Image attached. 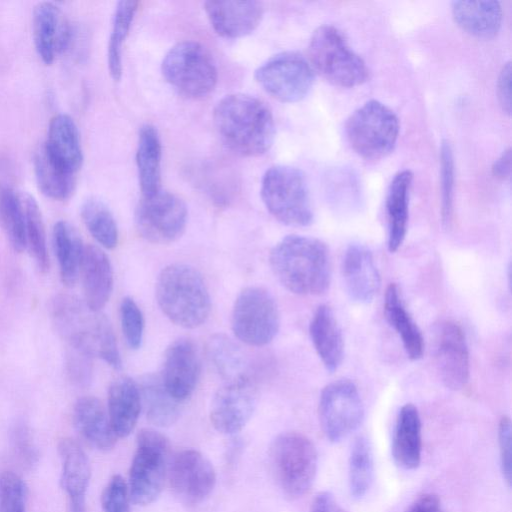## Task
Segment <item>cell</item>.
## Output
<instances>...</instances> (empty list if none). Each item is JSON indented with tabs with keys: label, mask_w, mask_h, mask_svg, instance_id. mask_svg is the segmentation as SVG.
I'll list each match as a JSON object with an SVG mask.
<instances>
[{
	"label": "cell",
	"mask_w": 512,
	"mask_h": 512,
	"mask_svg": "<svg viewBox=\"0 0 512 512\" xmlns=\"http://www.w3.org/2000/svg\"><path fill=\"white\" fill-rule=\"evenodd\" d=\"M213 123L223 144L238 155L259 156L272 146L275 135L273 114L254 96L244 93L226 95L214 108Z\"/></svg>",
	"instance_id": "1"
},
{
	"label": "cell",
	"mask_w": 512,
	"mask_h": 512,
	"mask_svg": "<svg viewBox=\"0 0 512 512\" xmlns=\"http://www.w3.org/2000/svg\"><path fill=\"white\" fill-rule=\"evenodd\" d=\"M269 262L279 282L294 294L320 295L329 288V250L317 238L288 235L272 248Z\"/></svg>",
	"instance_id": "2"
},
{
	"label": "cell",
	"mask_w": 512,
	"mask_h": 512,
	"mask_svg": "<svg viewBox=\"0 0 512 512\" xmlns=\"http://www.w3.org/2000/svg\"><path fill=\"white\" fill-rule=\"evenodd\" d=\"M157 303L165 316L183 328L202 325L211 310L207 285L197 269L184 263L163 268L156 281Z\"/></svg>",
	"instance_id": "3"
},
{
	"label": "cell",
	"mask_w": 512,
	"mask_h": 512,
	"mask_svg": "<svg viewBox=\"0 0 512 512\" xmlns=\"http://www.w3.org/2000/svg\"><path fill=\"white\" fill-rule=\"evenodd\" d=\"M273 476L282 492L297 499L312 486L318 464L317 450L304 434L287 431L279 434L269 448Z\"/></svg>",
	"instance_id": "4"
},
{
	"label": "cell",
	"mask_w": 512,
	"mask_h": 512,
	"mask_svg": "<svg viewBox=\"0 0 512 512\" xmlns=\"http://www.w3.org/2000/svg\"><path fill=\"white\" fill-rule=\"evenodd\" d=\"M308 61L314 72L339 87H355L369 78L364 60L331 25H321L313 32L308 44Z\"/></svg>",
	"instance_id": "5"
},
{
	"label": "cell",
	"mask_w": 512,
	"mask_h": 512,
	"mask_svg": "<svg viewBox=\"0 0 512 512\" xmlns=\"http://www.w3.org/2000/svg\"><path fill=\"white\" fill-rule=\"evenodd\" d=\"M261 199L267 211L279 222L305 227L313 220V211L305 175L295 167L274 165L261 181Z\"/></svg>",
	"instance_id": "6"
},
{
	"label": "cell",
	"mask_w": 512,
	"mask_h": 512,
	"mask_svg": "<svg viewBox=\"0 0 512 512\" xmlns=\"http://www.w3.org/2000/svg\"><path fill=\"white\" fill-rule=\"evenodd\" d=\"M399 130L394 111L374 99L358 107L345 126L350 146L365 160H379L390 154L397 143Z\"/></svg>",
	"instance_id": "7"
},
{
	"label": "cell",
	"mask_w": 512,
	"mask_h": 512,
	"mask_svg": "<svg viewBox=\"0 0 512 512\" xmlns=\"http://www.w3.org/2000/svg\"><path fill=\"white\" fill-rule=\"evenodd\" d=\"M168 438L154 429H142L136 438V451L129 471V494L140 506L149 505L160 495L170 463Z\"/></svg>",
	"instance_id": "8"
},
{
	"label": "cell",
	"mask_w": 512,
	"mask_h": 512,
	"mask_svg": "<svg viewBox=\"0 0 512 512\" xmlns=\"http://www.w3.org/2000/svg\"><path fill=\"white\" fill-rule=\"evenodd\" d=\"M161 72L167 83L189 98L205 97L218 79L211 54L195 41H182L171 47L163 58Z\"/></svg>",
	"instance_id": "9"
},
{
	"label": "cell",
	"mask_w": 512,
	"mask_h": 512,
	"mask_svg": "<svg viewBox=\"0 0 512 512\" xmlns=\"http://www.w3.org/2000/svg\"><path fill=\"white\" fill-rule=\"evenodd\" d=\"M280 314L272 294L260 286H248L235 299L231 328L242 343L262 347L277 335Z\"/></svg>",
	"instance_id": "10"
},
{
	"label": "cell",
	"mask_w": 512,
	"mask_h": 512,
	"mask_svg": "<svg viewBox=\"0 0 512 512\" xmlns=\"http://www.w3.org/2000/svg\"><path fill=\"white\" fill-rule=\"evenodd\" d=\"M254 76L259 86L271 97L280 102L294 103L309 93L315 73L303 55L285 51L262 63Z\"/></svg>",
	"instance_id": "11"
},
{
	"label": "cell",
	"mask_w": 512,
	"mask_h": 512,
	"mask_svg": "<svg viewBox=\"0 0 512 512\" xmlns=\"http://www.w3.org/2000/svg\"><path fill=\"white\" fill-rule=\"evenodd\" d=\"M188 210L176 194L159 190L142 196L135 209V226L142 238L157 244L176 241L185 231Z\"/></svg>",
	"instance_id": "12"
},
{
	"label": "cell",
	"mask_w": 512,
	"mask_h": 512,
	"mask_svg": "<svg viewBox=\"0 0 512 512\" xmlns=\"http://www.w3.org/2000/svg\"><path fill=\"white\" fill-rule=\"evenodd\" d=\"M318 417L325 437L337 443L362 423L364 405L357 386L348 379L326 385L319 398Z\"/></svg>",
	"instance_id": "13"
},
{
	"label": "cell",
	"mask_w": 512,
	"mask_h": 512,
	"mask_svg": "<svg viewBox=\"0 0 512 512\" xmlns=\"http://www.w3.org/2000/svg\"><path fill=\"white\" fill-rule=\"evenodd\" d=\"M434 360L440 380L451 390L463 389L470 377L465 333L455 321L440 322L434 333Z\"/></svg>",
	"instance_id": "14"
},
{
	"label": "cell",
	"mask_w": 512,
	"mask_h": 512,
	"mask_svg": "<svg viewBox=\"0 0 512 512\" xmlns=\"http://www.w3.org/2000/svg\"><path fill=\"white\" fill-rule=\"evenodd\" d=\"M168 476L174 494L188 504L202 502L210 495L216 483L213 465L194 449L182 450L173 456Z\"/></svg>",
	"instance_id": "15"
},
{
	"label": "cell",
	"mask_w": 512,
	"mask_h": 512,
	"mask_svg": "<svg viewBox=\"0 0 512 512\" xmlns=\"http://www.w3.org/2000/svg\"><path fill=\"white\" fill-rule=\"evenodd\" d=\"M256 405L257 392L252 382H226L211 401V423L222 434L238 433L250 420Z\"/></svg>",
	"instance_id": "16"
},
{
	"label": "cell",
	"mask_w": 512,
	"mask_h": 512,
	"mask_svg": "<svg viewBox=\"0 0 512 512\" xmlns=\"http://www.w3.org/2000/svg\"><path fill=\"white\" fill-rule=\"evenodd\" d=\"M197 348L189 338H179L166 349L161 380L168 393L183 402L191 396L200 377Z\"/></svg>",
	"instance_id": "17"
},
{
	"label": "cell",
	"mask_w": 512,
	"mask_h": 512,
	"mask_svg": "<svg viewBox=\"0 0 512 512\" xmlns=\"http://www.w3.org/2000/svg\"><path fill=\"white\" fill-rule=\"evenodd\" d=\"M32 33L35 49L49 65L68 48L72 29L65 13L53 2H39L33 10Z\"/></svg>",
	"instance_id": "18"
},
{
	"label": "cell",
	"mask_w": 512,
	"mask_h": 512,
	"mask_svg": "<svg viewBox=\"0 0 512 512\" xmlns=\"http://www.w3.org/2000/svg\"><path fill=\"white\" fill-rule=\"evenodd\" d=\"M204 10L213 30L227 39L251 34L264 15L263 4L258 1L210 0L204 3Z\"/></svg>",
	"instance_id": "19"
},
{
	"label": "cell",
	"mask_w": 512,
	"mask_h": 512,
	"mask_svg": "<svg viewBox=\"0 0 512 512\" xmlns=\"http://www.w3.org/2000/svg\"><path fill=\"white\" fill-rule=\"evenodd\" d=\"M342 276L349 297L357 303L373 301L381 279L371 251L361 244H351L342 259Z\"/></svg>",
	"instance_id": "20"
},
{
	"label": "cell",
	"mask_w": 512,
	"mask_h": 512,
	"mask_svg": "<svg viewBox=\"0 0 512 512\" xmlns=\"http://www.w3.org/2000/svg\"><path fill=\"white\" fill-rule=\"evenodd\" d=\"M80 277L85 306L92 312H99L109 301L114 283L111 262L102 249L85 246Z\"/></svg>",
	"instance_id": "21"
},
{
	"label": "cell",
	"mask_w": 512,
	"mask_h": 512,
	"mask_svg": "<svg viewBox=\"0 0 512 512\" xmlns=\"http://www.w3.org/2000/svg\"><path fill=\"white\" fill-rule=\"evenodd\" d=\"M43 147L53 162L77 175L83 151L78 128L69 115L59 113L51 118Z\"/></svg>",
	"instance_id": "22"
},
{
	"label": "cell",
	"mask_w": 512,
	"mask_h": 512,
	"mask_svg": "<svg viewBox=\"0 0 512 512\" xmlns=\"http://www.w3.org/2000/svg\"><path fill=\"white\" fill-rule=\"evenodd\" d=\"M395 464L404 470H414L422 458V422L418 409L411 403L401 407L397 415L391 442Z\"/></svg>",
	"instance_id": "23"
},
{
	"label": "cell",
	"mask_w": 512,
	"mask_h": 512,
	"mask_svg": "<svg viewBox=\"0 0 512 512\" xmlns=\"http://www.w3.org/2000/svg\"><path fill=\"white\" fill-rule=\"evenodd\" d=\"M62 462L61 484L70 500V512H85V495L91 477L89 459L73 439H63L58 445Z\"/></svg>",
	"instance_id": "24"
},
{
	"label": "cell",
	"mask_w": 512,
	"mask_h": 512,
	"mask_svg": "<svg viewBox=\"0 0 512 512\" xmlns=\"http://www.w3.org/2000/svg\"><path fill=\"white\" fill-rule=\"evenodd\" d=\"M309 333L326 370H337L344 358V339L337 318L328 305L323 304L316 309L310 321Z\"/></svg>",
	"instance_id": "25"
},
{
	"label": "cell",
	"mask_w": 512,
	"mask_h": 512,
	"mask_svg": "<svg viewBox=\"0 0 512 512\" xmlns=\"http://www.w3.org/2000/svg\"><path fill=\"white\" fill-rule=\"evenodd\" d=\"M139 385L129 377H119L108 390L107 412L117 437L124 438L134 430L141 411Z\"/></svg>",
	"instance_id": "26"
},
{
	"label": "cell",
	"mask_w": 512,
	"mask_h": 512,
	"mask_svg": "<svg viewBox=\"0 0 512 512\" xmlns=\"http://www.w3.org/2000/svg\"><path fill=\"white\" fill-rule=\"evenodd\" d=\"M73 419L78 432L94 448L108 451L114 447L117 436L99 399L93 396L79 398L74 405Z\"/></svg>",
	"instance_id": "27"
},
{
	"label": "cell",
	"mask_w": 512,
	"mask_h": 512,
	"mask_svg": "<svg viewBox=\"0 0 512 512\" xmlns=\"http://www.w3.org/2000/svg\"><path fill=\"white\" fill-rule=\"evenodd\" d=\"M455 23L478 38H492L500 30L503 12L498 1H454L451 7Z\"/></svg>",
	"instance_id": "28"
},
{
	"label": "cell",
	"mask_w": 512,
	"mask_h": 512,
	"mask_svg": "<svg viewBox=\"0 0 512 512\" xmlns=\"http://www.w3.org/2000/svg\"><path fill=\"white\" fill-rule=\"evenodd\" d=\"M413 173L399 171L392 179L386 196V215L388 223L387 246L391 253L396 252L404 242L408 226L409 192Z\"/></svg>",
	"instance_id": "29"
},
{
	"label": "cell",
	"mask_w": 512,
	"mask_h": 512,
	"mask_svg": "<svg viewBox=\"0 0 512 512\" xmlns=\"http://www.w3.org/2000/svg\"><path fill=\"white\" fill-rule=\"evenodd\" d=\"M207 353L226 382H252L254 372L250 355L226 335L211 336L207 343Z\"/></svg>",
	"instance_id": "30"
},
{
	"label": "cell",
	"mask_w": 512,
	"mask_h": 512,
	"mask_svg": "<svg viewBox=\"0 0 512 512\" xmlns=\"http://www.w3.org/2000/svg\"><path fill=\"white\" fill-rule=\"evenodd\" d=\"M384 313L388 323L401 339L407 356L411 360L420 359L424 353V338L403 302L399 287L394 283L385 291Z\"/></svg>",
	"instance_id": "31"
},
{
	"label": "cell",
	"mask_w": 512,
	"mask_h": 512,
	"mask_svg": "<svg viewBox=\"0 0 512 512\" xmlns=\"http://www.w3.org/2000/svg\"><path fill=\"white\" fill-rule=\"evenodd\" d=\"M162 145L157 129L150 124L140 128L136 149V166L142 196L161 190Z\"/></svg>",
	"instance_id": "32"
},
{
	"label": "cell",
	"mask_w": 512,
	"mask_h": 512,
	"mask_svg": "<svg viewBox=\"0 0 512 512\" xmlns=\"http://www.w3.org/2000/svg\"><path fill=\"white\" fill-rule=\"evenodd\" d=\"M53 246L58 261L60 279L72 287L80 276L85 246L76 229L66 221H58L53 228Z\"/></svg>",
	"instance_id": "33"
},
{
	"label": "cell",
	"mask_w": 512,
	"mask_h": 512,
	"mask_svg": "<svg viewBox=\"0 0 512 512\" xmlns=\"http://www.w3.org/2000/svg\"><path fill=\"white\" fill-rule=\"evenodd\" d=\"M139 389L147 419L152 424L168 427L178 420L182 402L168 393L160 376L154 374L144 376Z\"/></svg>",
	"instance_id": "34"
},
{
	"label": "cell",
	"mask_w": 512,
	"mask_h": 512,
	"mask_svg": "<svg viewBox=\"0 0 512 512\" xmlns=\"http://www.w3.org/2000/svg\"><path fill=\"white\" fill-rule=\"evenodd\" d=\"M34 171L39 189L47 197L64 201L74 193L77 175L53 162L43 144L35 152Z\"/></svg>",
	"instance_id": "35"
},
{
	"label": "cell",
	"mask_w": 512,
	"mask_h": 512,
	"mask_svg": "<svg viewBox=\"0 0 512 512\" xmlns=\"http://www.w3.org/2000/svg\"><path fill=\"white\" fill-rule=\"evenodd\" d=\"M0 221L16 252L26 249L24 192L9 185L0 187Z\"/></svg>",
	"instance_id": "36"
},
{
	"label": "cell",
	"mask_w": 512,
	"mask_h": 512,
	"mask_svg": "<svg viewBox=\"0 0 512 512\" xmlns=\"http://www.w3.org/2000/svg\"><path fill=\"white\" fill-rule=\"evenodd\" d=\"M138 8V2L123 0L117 3L107 47V64L110 76L119 81L122 76L123 45Z\"/></svg>",
	"instance_id": "37"
},
{
	"label": "cell",
	"mask_w": 512,
	"mask_h": 512,
	"mask_svg": "<svg viewBox=\"0 0 512 512\" xmlns=\"http://www.w3.org/2000/svg\"><path fill=\"white\" fill-rule=\"evenodd\" d=\"M374 478V456L370 441L358 436L351 447L348 463L349 491L360 499L369 491Z\"/></svg>",
	"instance_id": "38"
},
{
	"label": "cell",
	"mask_w": 512,
	"mask_h": 512,
	"mask_svg": "<svg viewBox=\"0 0 512 512\" xmlns=\"http://www.w3.org/2000/svg\"><path fill=\"white\" fill-rule=\"evenodd\" d=\"M80 214L86 229L102 247L113 249L117 246L118 227L112 212L104 202L89 198L83 202Z\"/></svg>",
	"instance_id": "39"
},
{
	"label": "cell",
	"mask_w": 512,
	"mask_h": 512,
	"mask_svg": "<svg viewBox=\"0 0 512 512\" xmlns=\"http://www.w3.org/2000/svg\"><path fill=\"white\" fill-rule=\"evenodd\" d=\"M26 213V248L29 249L38 269L46 272L49 269L45 226L36 200L24 192Z\"/></svg>",
	"instance_id": "40"
},
{
	"label": "cell",
	"mask_w": 512,
	"mask_h": 512,
	"mask_svg": "<svg viewBox=\"0 0 512 512\" xmlns=\"http://www.w3.org/2000/svg\"><path fill=\"white\" fill-rule=\"evenodd\" d=\"M120 320L127 345L133 350L139 349L143 341L144 317L137 303L129 296L121 301Z\"/></svg>",
	"instance_id": "41"
},
{
	"label": "cell",
	"mask_w": 512,
	"mask_h": 512,
	"mask_svg": "<svg viewBox=\"0 0 512 512\" xmlns=\"http://www.w3.org/2000/svg\"><path fill=\"white\" fill-rule=\"evenodd\" d=\"M441 167V214L442 222L447 225L452 214L453 187H454V160L451 146L443 141L440 149Z\"/></svg>",
	"instance_id": "42"
},
{
	"label": "cell",
	"mask_w": 512,
	"mask_h": 512,
	"mask_svg": "<svg viewBox=\"0 0 512 512\" xmlns=\"http://www.w3.org/2000/svg\"><path fill=\"white\" fill-rule=\"evenodd\" d=\"M26 487L11 471L0 474V512H25Z\"/></svg>",
	"instance_id": "43"
},
{
	"label": "cell",
	"mask_w": 512,
	"mask_h": 512,
	"mask_svg": "<svg viewBox=\"0 0 512 512\" xmlns=\"http://www.w3.org/2000/svg\"><path fill=\"white\" fill-rule=\"evenodd\" d=\"M129 488L124 478L113 475L101 495L103 512H129Z\"/></svg>",
	"instance_id": "44"
},
{
	"label": "cell",
	"mask_w": 512,
	"mask_h": 512,
	"mask_svg": "<svg viewBox=\"0 0 512 512\" xmlns=\"http://www.w3.org/2000/svg\"><path fill=\"white\" fill-rule=\"evenodd\" d=\"M498 446L500 467L507 486L511 485L512 458H511V420L503 416L498 424Z\"/></svg>",
	"instance_id": "45"
},
{
	"label": "cell",
	"mask_w": 512,
	"mask_h": 512,
	"mask_svg": "<svg viewBox=\"0 0 512 512\" xmlns=\"http://www.w3.org/2000/svg\"><path fill=\"white\" fill-rule=\"evenodd\" d=\"M511 63L503 65L497 81V97L502 109L510 114L511 111Z\"/></svg>",
	"instance_id": "46"
},
{
	"label": "cell",
	"mask_w": 512,
	"mask_h": 512,
	"mask_svg": "<svg viewBox=\"0 0 512 512\" xmlns=\"http://www.w3.org/2000/svg\"><path fill=\"white\" fill-rule=\"evenodd\" d=\"M404 512H444L440 497L424 493L415 498Z\"/></svg>",
	"instance_id": "47"
},
{
	"label": "cell",
	"mask_w": 512,
	"mask_h": 512,
	"mask_svg": "<svg viewBox=\"0 0 512 512\" xmlns=\"http://www.w3.org/2000/svg\"><path fill=\"white\" fill-rule=\"evenodd\" d=\"M310 512H343V510L330 492L322 491L315 495Z\"/></svg>",
	"instance_id": "48"
},
{
	"label": "cell",
	"mask_w": 512,
	"mask_h": 512,
	"mask_svg": "<svg viewBox=\"0 0 512 512\" xmlns=\"http://www.w3.org/2000/svg\"><path fill=\"white\" fill-rule=\"evenodd\" d=\"M492 174L494 177L504 180L511 173V149L505 150L493 163Z\"/></svg>",
	"instance_id": "49"
}]
</instances>
